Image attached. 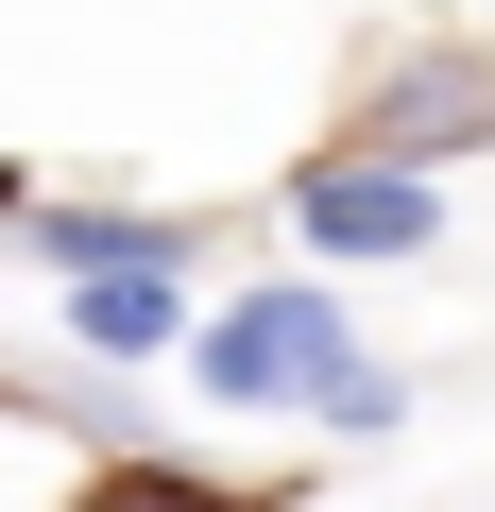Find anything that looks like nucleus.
<instances>
[{"instance_id": "nucleus-3", "label": "nucleus", "mask_w": 495, "mask_h": 512, "mask_svg": "<svg viewBox=\"0 0 495 512\" xmlns=\"http://www.w3.org/2000/svg\"><path fill=\"white\" fill-rule=\"evenodd\" d=\"M359 137H376V154H410V171L478 154V137H495V52H427V69H393Z\"/></svg>"}, {"instance_id": "nucleus-4", "label": "nucleus", "mask_w": 495, "mask_h": 512, "mask_svg": "<svg viewBox=\"0 0 495 512\" xmlns=\"http://www.w3.org/2000/svg\"><path fill=\"white\" fill-rule=\"evenodd\" d=\"M69 325H86L103 359H154V342H188V325H171V274H69Z\"/></svg>"}, {"instance_id": "nucleus-2", "label": "nucleus", "mask_w": 495, "mask_h": 512, "mask_svg": "<svg viewBox=\"0 0 495 512\" xmlns=\"http://www.w3.org/2000/svg\"><path fill=\"white\" fill-rule=\"evenodd\" d=\"M291 222L325 239V256H427L444 239V188L410 171V154H376V137H342L308 188H291Z\"/></svg>"}, {"instance_id": "nucleus-5", "label": "nucleus", "mask_w": 495, "mask_h": 512, "mask_svg": "<svg viewBox=\"0 0 495 512\" xmlns=\"http://www.w3.org/2000/svg\"><path fill=\"white\" fill-rule=\"evenodd\" d=\"M69 512H257V495H222V478H188V461H120V478H86Z\"/></svg>"}, {"instance_id": "nucleus-1", "label": "nucleus", "mask_w": 495, "mask_h": 512, "mask_svg": "<svg viewBox=\"0 0 495 512\" xmlns=\"http://www.w3.org/2000/svg\"><path fill=\"white\" fill-rule=\"evenodd\" d=\"M188 376H205L222 410H325V427H393V376L359 359V325H342L325 291H239V308L188 342Z\"/></svg>"}]
</instances>
